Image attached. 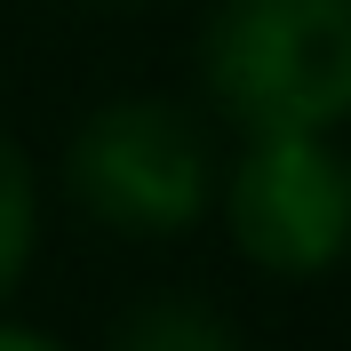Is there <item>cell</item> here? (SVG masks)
I'll return each mask as SVG.
<instances>
[{"mask_svg": "<svg viewBox=\"0 0 351 351\" xmlns=\"http://www.w3.org/2000/svg\"><path fill=\"white\" fill-rule=\"evenodd\" d=\"M216 144L176 96H104L64 144V192L96 232L176 240L216 216Z\"/></svg>", "mask_w": 351, "mask_h": 351, "instance_id": "obj_2", "label": "cell"}, {"mask_svg": "<svg viewBox=\"0 0 351 351\" xmlns=\"http://www.w3.org/2000/svg\"><path fill=\"white\" fill-rule=\"evenodd\" d=\"M104 8H144V0H104Z\"/></svg>", "mask_w": 351, "mask_h": 351, "instance_id": "obj_7", "label": "cell"}, {"mask_svg": "<svg viewBox=\"0 0 351 351\" xmlns=\"http://www.w3.org/2000/svg\"><path fill=\"white\" fill-rule=\"evenodd\" d=\"M104 351H247V343H240V328H232L208 295L168 287V295H144V304L120 311Z\"/></svg>", "mask_w": 351, "mask_h": 351, "instance_id": "obj_4", "label": "cell"}, {"mask_svg": "<svg viewBox=\"0 0 351 351\" xmlns=\"http://www.w3.org/2000/svg\"><path fill=\"white\" fill-rule=\"evenodd\" d=\"M216 216L256 271L328 280L351 256V176L328 136H247L216 176Z\"/></svg>", "mask_w": 351, "mask_h": 351, "instance_id": "obj_3", "label": "cell"}, {"mask_svg": "<svg viewBox=\"0 0 351 351\" xmlns=\"http://www.w3.org/2000/svg\"><path fill=\"white\" fill-rule=\"evenodd\" d=\"M199 88L240 136L351 128V0H216Z\"/></svg>", "mask_w": 351, "mask_h": 351, "instance_id": "obj_1", "label": "cell"}, {"mask_svg": "<svg viewBox=\"0 0 351 351\" xmlns=\"http://www.w3.org/2000/svg\"><path fill=\"white\" fill-rule=\"evenodd\" d=\"M343 176H351V144H343Z\"/></svg>", "mask_w": 351, "mask_h": 351, "instance_id": "obj_8", "label": "cell"}, {"mask_svg": "<svg viewBox=\"0 0 351 351\" xmlns=\"http://www.w3.org/2000/svg\"><path fill=\"white\" fill-rule=\"evenodd\" d=\"M32 247H40V176H32L24 144L0 128V304L24 287Z\"/></svg>", "mask_w": 351, "mask_h": 351, "instance_id": "obj_5", "label": "cell"}, {"mask_svg": "<svg viewBox=\"0 0 351 351\" xmlns=\"http://www.w3.org/2000/svg\"><path fill=\"white\" fill-rule=\"evenodd\" d=\"M0 351H64V343L40 335V328H24V319H0Z\"/></svg>", "mask_w": 351, "mask_h": 351, "instance_id": "obj_6", "label": "cell"}]
</instances>
